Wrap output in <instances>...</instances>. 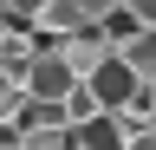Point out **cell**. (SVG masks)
<instances>
[{
	"label": "cell",
	"mask_w": 156,
	"mask_h": 150,
	"mask_svg": "<svg viewBox=\"0 0 156 150\" xmlns=\"http://www.w3.org/2000/svg\"><path fill=\"white\" fill-rule=\"evenodd\" d=\"M20 91H26L33 104H65L72 91H78V79H72V65L58 59L52 46H39L26 65H20Z\"/></svg>",
	"instance_id": "1"
},
{
	"label": "cell",
	"mask_w": 156,
	"mask_h": 150,
	"mask_svg": "<svg viewBox=\"0 0 156 150\" xmlns=\"http://www.w3.org/2000/svg\"><path fill=\"white\" fill-rule=\"evenodd\" d=\"M52 52H58V59L72 65V79H78V85H85V79H91V72L104 65V59H117V52H111V39H104V33H98V26H78L72 39H58Z\"/></svg>",
	"instance_id": "2"
},
{
	"label": "cell",
	"mask_w": 156,
	"mask_h": 150,
	"mask_svg": "<svg viewBox=\"0 0 156 150\" xmlns=\"http://www.w3.org/2000/svg\"><path fill=\"white\" fill-rule=\"evenodd\" d=\"M91 98H98V111H111V118H117V111H124L130 98H136V91H143V85H136V72L124 65V59H104V65H98L91 72Z\"/></svg>",
	"instance_id": "3"
},
{
	"label": "cell",
	"mask_w": 156,
	"mask_h": 150,
	"mask_svg": "<svg viewBox=\"0 0 156 150\" xmlns=\"http://www.w3.org/2000/svg\"><path fill=\"white\" fill-rule=\"evenodd\" d=\"M72 144H78V150H124V144H130V130H124V124L104 111V118L78 124V130H72Z\"/></svg>",
	"instance_id": "4"
},
{
	"label": "cell",
	"mask_w": 156,
	"mask_h": 150,
	"mask_svg": "<svg viewBox=\"0 0 156 150\" xmlns=\"http://www.w3.org/2000/svg\"><path fill=\"white\" fill-rule=\"evenodd\" d=\"M117 59L136 72V85H156V26H150V33H136V39L117 52Z\"/></svg>",
	"instance_id": "5"
},
{
	"label": "cell",
	"mask_w": 156,
	"mask_h": 150,
	"mask_svg": "<svg viewBox=\"0 0 156 150\" xmlns=\"http://www.w3.org/2000/svg\"><path fill=\"white\" fill-rule=\"evenodd\" d=\"M58 111H65V124H72V130H78V124H91V118H104V111H98V98H91V85H78Z\"/></svg>",
	"instance_id": "6"
},
{
	"label": "cell",
	"mask_w": 156,
	"mask_h": 150,
	"mask_svg": "<svg viewBox=\"0 0 156 150\" xmlns=\"http://www.w3.org/2000/svg\"><path fill=\"white\" fill-rule=\"evenodd\" d=\"M124 150H156V130H136V137H130Z\"/></svg>",
	"instance_id": "7"
},
{
	"label": "cell",
	"mask_w": 156,
	"mask_h": 150,
	"mask_svg": "<svg viewBox=\"0 0 156 150\" xmlns=\"http://www.w3.org/2000/svg\"><path fill=\"white\" fill-rule=\"evenodd\" d=\"M143 91H150V111H156V85H143Z\"/></svg>",
	"instance_id": "8"
},
{
	"label": "cell",
	"mask_w": 156,
	"mask_h": 150,
	"mask_svg": "<svg viewBox=\"0 0 156 150\" xmlns=\"http://www.w3.org/2000/svg\"><path fill=\"white\" fill-rule=\"evenodd\" d=\"M0 46H7V20H0Z\"/></svg>",
	"instance_id": "9"
}]
</instances>
